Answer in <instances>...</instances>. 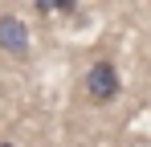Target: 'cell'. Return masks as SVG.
Returning <instances> with one entry per match:
<instances>
[{
	"mask_svg": "<svg viewBox=\"0 0 151 147\" xmlns=\"http://www.w3.org/2000/svg\"><path fill=\"white\" fill-rule=\"evenodd\" d=\"M119 86H123V78L114 70V61H106V57L86 70V94H90V102H114Z\"/></svg>",
	"mask_w": 151,
	"mask_h": 147,
	"instance_id": "1",
	"label": "cell"
},
{
	"mask_svg": "<svg viewBox=\"0 0 151 147\" xmlns=\"http://www.w3.org/2000/svg\"><path fill=\"white\" fill-rule=\"evenodd\" d=\"M0 49L12 53V57H29V29H25V21L12 17V12L0 17Z\"/></svg>",
	"mask_w": 151,
	"mask_h": 147,
	"instance_id": "2",
	"label": "cell"
},
{
	"mask_svg": "<svg viewBox=\"0 0 151 147\" xmlns=\"http://www.w3.org/2000/svg\"><path fill=\"white\" fill-rule=\"evenodd\" d=\"M0 147H17V143H0Z\"/></svg>",
	"mask_w": 151,
	"mask_h": 147,
	"instance_id": "3",
	"label": "cell"
}]
</instances>
